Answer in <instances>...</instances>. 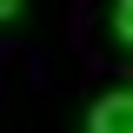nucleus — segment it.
<instances>
[{"instance_id":"nucleus-1","label":"nucleus","mask_w":133,"mask_h":133,"mask_svg":"<svg viewBox=\"0 0 133 133\" xmlns=\"http://www.w3.org/2000/svg\"><path fill=\"white\" fill-rule=\"evenodd\" d=\"M93 133H133V93H107L100 107H87Z\"/></svg>"},{"instance_id":"nucleus-2","label":"nucleus","mask_w":133,"mask_h":133,"mask_svg":"<svg viewBox=\"0 0 133 133\" xmlns=\"http://www.w3.org/2000/svg\"><path fill=\"white\" fill-rule=\"evenodd\" d=\"M113 33L133 47V0H120V7H113Z\"/></svg>"},{"instance_id":"nucleus-3","label":"nucleus","mask_w":133,"mask_h":133,"mask_svg":"<svg viewBox=\"0 0 133 133\" xmlns=\"http://www.w3.org/2000/svg\"><path fill=\"white\" fill-rule=\"evenodd\" d=\"M14 14H20V0H0V20H14Z\"/></svg>"}]
</instances>
